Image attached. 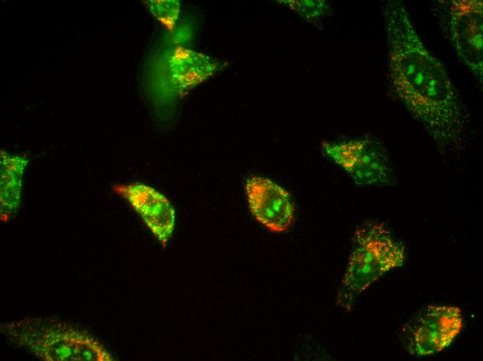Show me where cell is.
Masks as SVG:
<instances>
[{
  "mask_svg": "<svg viewBox=\"0 0 483 361\" xmlns=\"http://www.w3.org/2000/svg\"><path fill=\"white\" fill-rule=\"evenodd\" d=\"M383 15L391 96L423 126L441 155L460 153L468 115L446 67L426 48L402 3L387 1Z\"/></svg>",
  "mask_w": 483,
  "mask_h": 361,
  "instance_id": "1",
  "label": "cell"
},
{
  "mask_svg": "<svg viewBox=\"0 0 483 361\" xmlns=\"http://www.w3.org/2000/svg\"><path fill=\"white\" fill-rule=\"evenodd\" d=\"M1 331L10 341L42 360H113L95 337L59 319L25 318L1 324Z\"/></svg>",
  "mask_w": 483,
  "mask_h": 361,
  "instance_id": "2",
  "label": "cell"
},
{
  "mask_svg": "<svg viewBox=\"0 0 483 361\" xmlns=\"http://www.w3.org/2000/svg\"><path fill=\"white\" fill-rule=\"evenodd\" d=\"M405 258V246L384 224L368 221L359 226L337 304L350 311L367 287L389 270L402 265Z\"/></svg>",
  "mask_w": 483,
  "mask_h": 361,
  "instance_id": "3",
  "label": "cell"
},
{
  "mask_svg": "<svg viewBox=\"0 0 483 361\" xmlns=\"http://www.w3.org/2000/svg\"><path fill=\"white\" fill-rule=\"evenodd\" d=\"M440 25L459 60L478 81L483 80V3L482 0L439 1Z\"/></svg>",
  "mask_w": 483,
  "mask_h": 361,
  "instance_id": "4",
  "label": "cell"
},
{
  "mask_svg": "<svg viewBox=\"0 0 483 361\" xmlns=\"http://www.w3.org/2000/svg\"><path fill=\"white\" fill-rule=\"evenodd\" d=\"M323 153L358 185L389 186L395 171L384 146L372 138L321 142Z\"/></svg>",
  "mask_w": 483,
  "mask_h": 361,
  "instance_id": "5",
  "label": "cell"
},
{
  "mask_svg": "<svg viewBox=\"0 0 483 361\" xmlns=\"http://www.w3.org/2000/svg\"><path fill=\"white\" fill-rule=\"evenodd\" d=\"M462 327L463 317L459 308L428 305L405 324L401 341L410 354L427 356L448 346Z\"/></svg>",
  "mask_w": 483,
  "mask_h": 361,
  "instance_id": "6",
  "label": "cell"
},
{
  "mask_svg": "<svg viewBox=\"0 0 483 361\" xmlns=\"http://www.w3.org/2000/svg\"><path fill=\"white\" fill-rule=\"evenodd\" d=\"M250 210L255 219L273 233L287 231L294 219L289 193L272 180L252 176L246 183Z\"/></svg>",
  "mask_w": 483,
  "mask_h": 361,
  "instance_id": "7",
  "label": "cell"
},
{
  "mask_svg": "<svg viewBox=\"0 0 483 361\" xmlns=\"http://www.w3.org/2000/svg\"><path fill=\"white\" fill-rule=\"evenodd\" d=\"M114 191L127 200L165 246L175 225V210L169 201L155 189L139 183L115 185Z\"/></svg>",
  "mask_w": 483,
  "mask_h": 361,
  "instance_id": "8",
  "label": "cell"
},
{
  "mask_svg": "<svg viewBox=\"0 0 483 361\" xmlns=\"http://www.w3.org/2000/svg\"><path fill=\"white\" fill-rule=\"evenodd\" d=\"M1 219L8 221L19 208L26 158L1 151Z\"/></svg>",
  "mask_w": 483,
  "mask_h": 361,
  "instance_id": "9",
  "label": "cell"
}]
</instances>
